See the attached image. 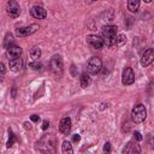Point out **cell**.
I'll use <instances>...</instances> for the list:
<instances>
[{
  "mask_svg": "<svg viewBox=\"0 0 154 154\" xmlns=\"http://www.w3.org/2000/svg\"><path fill=\"white\" fill-rule=\"evenodd\" d=\"M117 30L118 28L116 25H105L101 30V35H102V40L105 42L106 46L112 47L116 45V40H117Z\"/></svg>",
  "mask_w": 154,
  "mask_h": 154,
  "instance_id": "6da1fadb",
  "label": "cell"
},
{
  "mask_svg": "<svg viewBox=\"0 0 154 154\" xmlns=\"http://www.w3.org/2000/svg\"><path fill=\"white\" fill-rule=\"evenodd\" d=\"M49 69L52 71V73L55 77H61L63 72H64V65H63V60L60 58V55H53L49 60Z\"/></svg>",
  "mask_w": 154,
  "mask_h": 154,
  "instance_id": "7a4b0ae2",
  "label": "cell"
},
{
  "mask_svg": "<svg viewBox=\"0 0 154 154\" xmlns=\"http://www.w3.org/2000/svg\"><path fill=\"white\" fill-rule=\"evenodd\" d=\"M147 117V111H146V107L142 105V103H138L136 105L132 111H131V119L135 122V123H142Z\"/></svg>",
  "mask_w": 154,
  "mask_h": 154,
  "instance_id": "3957f363",
  "label": "cell"
},
{
  "mask_svg": "<svg viewBox=\"0 0 154 154\" xmlns=\"http://www.w3.org/2000/svg\"><path fill=\"white\" fill-rule=\"evenodd\" d=\"M102 69V61L100 58L97 57H93L88 60L87 63V71L91 75H96L100 72V70Z\"/></svg>",
  "mask_w": 154,
  "mask_h": 154,
  "instance_id": "277c9868",
  "label": "cell"
},
{
  "mask_svg": "<svg viewBox=\"0 0 154 154\" xmlns=\"http://www.w3.org/2000/svg\"><path fill=\"white\" fill-rule=\"evenodd\" d=\"M57 144V138L54 136H45L41 138L40 141V147H42L41 149L43 152H49V150H54Z\"/></svg>",
  "mask_w": 154,
  "mask_h": 154,
  "instance_id": "5b68a950",
  "label": "cell"
},
{
  "mask_svg": "<svg viewBox=\"0 0 154 154\" xmlns=\"http://www.w3.org/2000/svg\"><path fill=\"white\" fill-rule=\"evenodd\" d=\"M7 14L11 18H17L20 13V7L16 0H8L7 1Z\"/></svg>",
  "mask_w": 154,
  "mask_h": 154,
  "instance_id": "8992f818",
  "label": "cell"
},
{
  "mask_svg": "<svg viewBox=\"0 0 154 154\" xmlns=\"http://www.w3.org/2000/svg\"><path fill=\"white\" fill-rule=\"evenodd\" d=\"M154 61V48H148L143 52L141 57V65L147 67Z\"/></svg>",
  "mask_w": 154,
  "mask_h": 154,
  "instance_id": "52a82bcc",
  "label": "cell"
},
{
  "mask_svg": "<svg viewBox=\"0 0 154 154\" xmlns=\"http://www.w3.org/2000/svg\"><path fill=\"white\" fill-rule=\"evenodd\" d=\"M87 42L90 47H93L95 49H101L105 45L103 40L101 37H99L97 35H88L87 36Z\"/></svg>",
  "mask_w": 154,
  "mask_h": 154,
  "instance_id": "ba28073f",
  "label": "cell"
},
{
  "mask_svg": "<svg viewBox=\"0 0 154 154\" xmlns=\"http://www.w3.org/2000/svg\"><path fill=\"white\" fill-rule=\"evenodd\" d=\"M122 81L124 84L126 85H130L135 82V73L132 71L131 67H125L123 70V73H122Z\"/></svg>",
  "mask_w": 154,
  "mask_h": 154,
  "instance_id": "9c48e42d",
  "label": "cell"
},
{
  "mask_svg": "<svg viewBox=\"0 0 154 154\" xmlns=\"http://www.w3.org/2000/svg\"><path fill=\"white\" fill-rule=\"evenodd\" d=\"M37 29H38V25H37V24H31V25H29V26H24V28L17 29V35L20 36V37H26V36L34 34Z\"/></svg>",
  "mask_w": 154,
  "mask_h": 154,
  "instance_id": "30bf717a",
  "label": "cell"
},
{
  "mask_svg": "<svg viewBox=\"0 0 154 154\" xmlns=\"http://www.w3.org/2000/svg\"><path fill=\"white\" fill-rule=\"evenodd\" d=\"M30 14H31L34 18H36V19H45V18L47 17V12H46V10H45L42 6H38V5L31 7V10H30Z\"/></svg>",
  "mask_w": 154,
  "mask_h": 154,
  "instance_id": "8fae6325",
  "label": "cell"
},
{
  "mask_svg": "<svg viewBox=\"0 0 154 154\" xmlns=\"http://www.w3.org/2000/svg\"><path fill=\"white\" fill-rule=\"evenodd\" d=\"M59 131L63 135H67L71 131V119L69 117H65L59 123Z\"/></svg>",
  "mask_w": 154,
  "mask_h": 154,
  "instance_id": "7c38bea8",
  "label": "cell"
},
{
  "mask_svg": "<svg viewBox=\"0 0 154 154\" xmlns=\"http://www.w3.org/2000/svg\"><path fill=\"white\" fill-rule=\"evenodd\" d=\"M20 54H22V48L19 46H8L7 47V55L10 57V59L19 58Z\"/></svg>",
  "mask_w": 154,
  "mask_h": 154,
  "instance_id": "4fadbf2b",
  "label": "cell"
},
{
  "mask_svg": "<svg viewBox=\"0 0 154 154\" xmlns=\"http://www.w3.org/2000/svg\"><path fill=\"white\" fill-rule=\"evenodd\" d=\"M23 67V60L20 58H14V59H10V69L14 72L20 71Z\"/></svg>",
  "mask_w": 154,
  "mask_h": 154,
  "instance_id": "5bb4252c",
  "label": "cell"
},
{
  "mask_svg": "<svg viewBox=\"0 0 154 154\" xmlns=\"http://www.w3.org/2000/svg\"><path fill=\"white\" fill-rule=\"evenodd\" d=\"M123 152L124 153H130V154H135V153H140L141 152V149H140V147H138V144H134L132 142H129L128 144H126V147L123 149Z\"/></svg>",
  "mask_w": 154,
  "mask_h": 154,
  "instance_id": "9a60e30c",
  "label": "cell"
},
{
  "mask_svg": "<svg viewBox=\"0 0 154 154\" xmlns=\"http://www.w3.org/2000/svg\"><path fill=\"white\" fill-rule=\"evenodd\" d=\"M79 82H81V87H82V88H87V87L90 85L91 79H90V77H89V75H88L87 72H83V73L81 75Z\"/></svg>",
  "mask_w": 154,
  "mask_h": 154,
  "instance_id": "2e32d148",
  "label": "cell"
},
{
  "mask_svg": "<svg viewBox=\"0 0 154 154\" xmlns=\"http://www.w3.org/2000/svg\"><path fill=\"white\" fill-rule=\"evenodd\" d=\"M140 7V0H128V10L130 12H137Z\"/></svg>",
  "mask_w": 154,
  "mask_h": 154,
  "instance_id": "e0dca14e",
  "label": "cell"
},
{
  "mask_svg": "<svg viewBox=\"0 0 154 154\" xmlns=\"http://www.w3.org/2000/svg\"><path fill=\"white\" fill-rule=\"evenodd\" d=\"M61 150H63V153H69V154H71V153H73V149H72V144L70 143V141H64L63 142V144H61Z\"/></svg>",
  "mask_w": 154,
  "mask_h": 154,
  "instance_id": "ac0fdd59",
  "label": "cell"
},
{
  "mask_svg": "<svg viewBox=\"0 0 154 154\" xmlns=\"http://www.w3.org/2000/svg\"><path fill=\"white\" fill-rule=\"evenodd\" d=\"M30 57L34 60H38V58L41 57V49L38 47H32L31 51H30Z\"/></svg>",
  "mask_w": 154,
  "mask_h": 154,
  "instance_id": "d6986e66",
  "label": "cell"
},
{
  "mask_svg": "<svg viewBox=\"0 0 154 154\" xmlns=\"http://www.w3.org/2000/svg\"><path fill=\"white\" fill-rule=\"evenodd\" d=\"M125 43H126V36H125L124 34H119V35L117 36V40H116V46L122 47V46H124Z\"/></svg>",
  "mask_w": 154,
  "mask_h": 154,
  "instance_id": "ffe728a7",
  "label": "cell"
},
{
  "mask_svg": "<svg viewBox=\"0 0 154 154\" xmlns=\"http://www.w3.org/2000/svg\"><path fill=\"white\" fill-rule=\"evenodd\" d=\"M29 66H30L31 69H34V70H41V69H42V64H41V63H38L37 60H36V61L30 63V64H29Z\"/></svg>",
  "mask_w": 154,
  "mask_h": 154,
  "instance_id": "44dd1931",
  "label": "cell"
},
{
  "mask_svg": "<svg viewBox=\"0 0 154 154\" xmlns=\"http://www.w3.org/2000/svg\"><path fill=\"white\" fill-rule=\"evenodd\" d=\"M8 132H10V140H8V142H7V147H11V146L13 144V142H14V135L12 134L11 130H8Z\"/></svg>",
  "mask_w": 154,
  "mask_h": 154,
  "instance_id": "7402d4cb",
  "label": "cell"
},
{
  "mask_svg": "<svg viewBox=\"0 0 154 154\" xmlns=\"http://www.w3.org/2000/svg\"><path fill=\"white\" fill-rule=\"evenodd\" d=\"M103 150L107 152V153H109V152L112 150V147H111V143H109V142H106V143H105V146H103Z\"/></svg>",
  "mask_w": 154,
  "mask_h": 154,
  "instance_id": "603a6c76",
  "label": "cell"
},
{
  "mask_svg": "<svg viewBox=\"0 0 154 154\" xmlns=\"http://www.w3.org/2000/svg\"><path fill=\"white\" fill-rule=\"evenodd\" d=\"M134 138H135L136 141H141V140H142V136H141V134H140L138 131H135V132H134Z\"/></svg>",
  "mask_w": 154,
  "mask_h": 154,
  "instance_id": "cb8c5ba5",
  "label": "cell"
},
{
  "mask_svg": "<svg viewBox=\"0 0 154 154\" xmlns=\"http://www.w3.org/2000/svg\"><path fill=\"white\" fill-rule=\"evenodd\" d=\"M8 41L12 42V35H11V34H7V35H6V40H5V46H6V47H7V42H8Z\"/></svg>",
  "mask_w": 154,
  "mask_h": 154,
  "instance_id": "d4e9b609",
  "label": "cell"
},
{
  "mask_svg": "<svg viewBox=\"0 0 154 154\" xmlns=\"http://www.w3.org/2000/svg\"><path fill=\"white\" fill-rule=\"evenodd\" d=\"M30 119H31L32 122H35V123H37V122L40 120V117H38L37 114H32V116L30 117Z\"/></svg>",
  "mask_w": 154,
  "mask_h": 154,
  "instance_id": "484cf974",
  "label": "cell"
},
{
  "mask_svg": "<svg viewBox=\"0 0 154 154\" xmlns=\"http://www.w3.org/2000/svg\"><path fill=\"white\" fill-rule=\"evenodd\" d=\"M79 140H81V136H79L78 134H75V135L72 136V141H73V142H79Z\"/></svg>",
  "mask_w": 154,
  "mask_h": 154,
  "instance_id": "4316f807",
  "label": "cell"
},
{
  "mask_svg": "<svg viewBox=\"0 0 154 154\" xmlns=\"http://www.w3.org/2000/svg\"><path fill=\"white\" fill-rule=\"evenodd\" d=\"M49 126V122H47V120H45L43 123H42V130H46L47 128Z\"/></svg>",
  "mask_w": 154,
  "mask_h": 154,
  "instance_id": "83f0119b",
  "label": "cell"
},
{
  "mask_svg": "<svg viewBox=\"0 0 154 154\" xmlns=\"http://www.w3.org/2000/svg\"><path fill=\"white\" fill-rule=\"evenodd\" d=\"M24 128H25V129H26V130H28V129H29V130H30V129H31V124H30V123H28V122H26V123H24Z\"/></svg>",
  "mask_w": 154,
  "mask_h": 154,
  "instance_id": "f1b7e54d",
  "label": "cell"
},
{
  "mask_svg": "<svg viewBox=\"0 0 154 154\" xmlns=\"http://www.w3.org/2000/svg\"><path fill=\"white\" fill-rule=\"evenodd\" d=\"M0 66H1V73H2V76H4V73H5V66H4V64H1Z\"/></svg>",
  "mask_w": 154,
  "mask_h": 154,
  "instance_id": "f546056e",
  "label": "cell"
},
{
  "mask_svg": "<svg viewBox=\"0 0 154 154\" xmlns=\"http://www.w3.org/2000/svg\"><path fill=\"white\" fill-rule=\"evenodd\" d=\"M143 1H144V2H147V4H149V2L152 1V0H143Z\"/></svg>",
  "mask_w": 154,
  "mask_h": 154,
  "instance_id": "4dcf8cb0",
  "label": "cell"
},
{
  "mask_svg": "<svg viewBox=\"0 0 154 154\" xmlns=\"http://www.w3.org/2000/svg\"><path fill=\"white\" fill-rule=\"evenodd\" d=\"M87 2H93V1H95V0H85Z\"/></svg>",
  "mask_w": 154,
  "mask_h": 154,
  "instance_id": "1f68e13d",
  "label": "cell"
}]
</instances>
